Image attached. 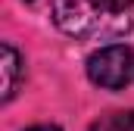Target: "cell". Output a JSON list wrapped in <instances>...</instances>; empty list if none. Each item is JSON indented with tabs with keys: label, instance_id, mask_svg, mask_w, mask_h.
<instances>
[{
	"label": "cell",
	"instance_id": "obj_1",
	"mask_svg": "<svg viewBox=\"0 0 134 131\" xmlns=\"http://www.w3.org/2000/svg\"><path fill=\"white\" fill-rule=\"evenodd\" d=\"M53 22L72 37H119L134 25V0H53Z\"/></svg>",
	"mask_w": 134,
	"mask_h": 131
},
{
	"label": "cell",
	"instance_id": "obj_2",
	"mask_svg": "<svg viewBox=\"0 0 134 131\" xmlns=\"http://www.w3.org/2000/svg\"><path fill=\"white\" fill-rule=\"evenodd\" d=\"M134 75V53L125 44H106L87 56V78L106 91H119Z\"/></svg>",
	"mask_w": 134,
	"mask_h": 131
},
{
	"label": "cell",
	"instance_id": "obj_3",
	"mask_svg": "<svg viewBox=\"0 0 134 131\" xmlns=\"http://www.w3.org/2000/svg\"><path fill=\"white\" fill-rule=\"evenodd\" d=\"M22 56H19V50L13 47V44H3L0 47V72H3V91H0V100L6 103V100L16 94V88H19V78H22Z\"/></svg>",
	"mask_w": 134,
	"mask_h": 131
},
{
	"label": "cell",
	"instance_id": "obj_4",
	"mask_svg": "<svg viewBox=\"0 0 134 131\" xmlns=\"http://www.w3.org/2000/svg\"><path fill=\"white\" fill-rule=\"evenodd\" d=\"M106 131H134V109H128V112H115V116L109 119Z\"/></svg>",
	"mask_w": 134,
	"mask_h": 131
},
{
	"label": "cell",
	"instance_id": "obj_5",
	"mask_svg": "<svg viewBox=\"0 0 134 131\" xmlns=\"http://www.w3.org/2000/svg\"><path fill=\"white\" fill-rule=\"evenodd\" d=\"M28 131H59L56 125H34V128H28Z\"/></svg>",
	"mask_w": 134,
	"mask_h": 131
},
{
	"label": "cell",
	"instance_id": "obj_6",
	"mask_svg": "<svg viewBox=\"0 0 134 131\" xmlns=\"http://www.w3.org/2000/svg\"><path fill=\"white\" fill-rule=\"evenodd\" d=\"M25 3H31V0H25Z\"/></svg>",
	"mask_w": 134,
	"mask_h": 131
}]
</instances>
